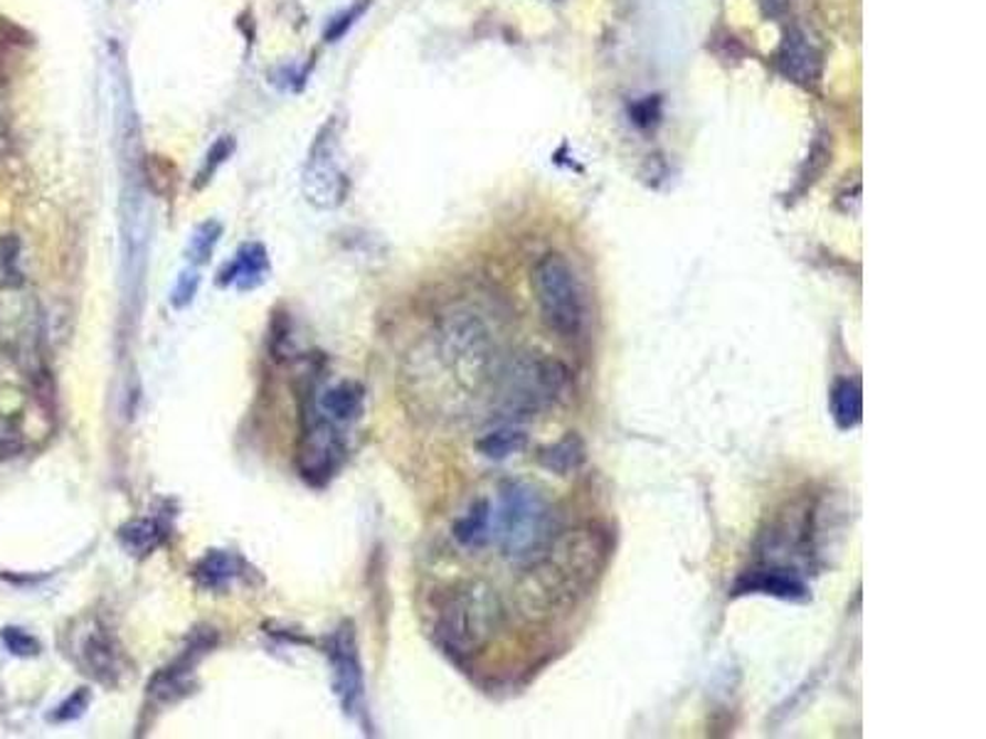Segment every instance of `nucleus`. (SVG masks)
I'll return each instance as SVG.
<instances>
[{
  "label": "nucleus",
  "instance_id": "4",
  "mask_svg": "<svg viewBox=\"0 0 986 739\" xmlns=\"http://www.w3.org/2000/svg\"><path fill=\"white\" fill-rule=\"evenodd\" d=\"M567 390V370L538 352L521 356L503 372L501 400L511 412H541L553 407Z\"/></svg>",
  "mask_w": 986,
  "mask_h": 739
},
{
  "label": "nucleus",
  "instance_id": "13",
  "mask_svg": "<svg viewBox=\"0 0 986 739\" xmlns=\"http://www.w3.org/2000/svg\"><path fill=\"white\" fill-rule=\"evenodd\" d=\"M831 414L841 430H853L861 424L863 398L856 380H839L831 390Z\"/></svg>",
  "mask_w": 986,
  "mask_h": 739
},
{
  "label": "nucleus",
  "instance_id": "14",
  "mask_svg": "<svg viewBox=\"0 0 986 739\" xmlns=\"http://www.w3.org/2000/svg\"><path fill=\"white\" fill-rule=\"evenodd\" d=\"M491 530V506L486 500H479L469 508L464 518H459L454 525V538L464 548H481L489 542Z\"/></svg>",
  "mask_w": 986,
  "mask_h": 739
},
{
  "label": "nucleus",
  "instance_id": "26",
  "mask_svg": "<svg viewBox=\"0 0 986 739\" xmlns=\"http://www.w3.org/2000/svg\"><path fill=\"white\" fill-rule=\"evenodd\" d=\"M3 154H8V136L3 131V126H0V156Z\"/></svg>",
  "mask_w": 986,
  "mask_h": 739
},
{
  "label": "nucleus",
  "instance_id": "15",
  "mask_svg": "<svg viewBox=\"0 0 986 739\" xmlns=\"http://www.w3.org/2000/svg\"><path fill=\"white\" fill-rule=\"evenodd\" d=\"M234 572H238V567H234V557L228 555V552H220V550L208 552L196 564V570H192V574H196V580L202 587H208V589L224 587L232 580Z\"/></svg>",
  "mask_w": 986,
  "mask_h": 739
},
{
  "label": "nucleus",
  "instance_id": "1",
  "mask_svg": "<svg viewBox=\"0 0 986 739\" xmlns=\"http://www.w3.org/2000/svg\"><path fill=\"white\" fill-rule=\"evenodd\" d=\"M496 530L503 557L513 562H528L550 542L555 513L548 498L533 484L511 481L501 488Z\"/></svg>",
  "mask_w": 986,
  "mask_h": 739
},
{
  "label": "nucleus",
  "instance_id": "2",
  "mask_svg": "<svg viewBox=\"0 0 986 739\" xmlns=\"http://www.w3.org/2000/svg\"><path fill=\"white\" fill-rule=\"evenodd\" d=\"M499 619V599L486 584H459L439 606L437 636L444 648L459 653V656H471L489 644Z\"/></svg>",
  "mask_w": 986,
  "mask_h": 739
},
{
  "label": "nucleus",
  "instance_id": "11",
  "mask_svg": "<svg viewBox=\"0 0 986 739\" xmlns=\"http://www.w3.org/2000/svg\"><path fill=\"white\" fill-rule=\"evenodd\" d=\"M82 661L84 666H87V673H92L96 680L114 683L122 673L119 651H116L114 641L102 634V631H92V634L84 638Z\"/></svg>",
  "mask_w": 986,
  "mask_h": 739
},
{
  "label": "nucleus",
  "instance_id": "17",
  "mask_svg": "<svg viewBox=\"0 0 986 739\" xmlns=\"http://www.w3.org/2000/svg\"><path fill=\"white\" fill-rule=\"evenodd\" d=\"M122 542L128 552L148 555L164 542V530L154 520H134L122 528Z\"/></svg>",
  "mask_w": 986,
  "mask_h": 739
},
{
  "label": "nucleus",
  "instance_id": "16",
  "mask_svg": "<svg viewBox=\"0 0 986 739\" xmlns=\"http://www.w3.org/2000/svg\"><path fill=\"white\" fill-rule=\"evenodd\" d=\"M541 462L545 468L557 471V474H570L577 466L585 462V444L577 436H565L563 442H557L555 446L545 448L541 454Z\"/></svg>",
  "mask_w": 986,
  "mask_h": 739
},
{
  "label": "nucleus",
  "instance_id": "25",
  "mask_svg": "<svg viewBox=\"0 0 986 739\" xmlns=\"http://www.w3.org/2000/svg\"><path fill=\"white\" fill-rule=\"evenodd\" d=\"M767 3V8L772 10V13L775 15H782V13H787V10L795 6V0H765Z\"/></svg>",
  "mask_w": 986,
  "mask_h": 739
},
{
  "label": "nucleus",
  "instance_id": "22",
  "mask_svg": "<svg viewBox=\"0 0 986 739\" xmlns=\"http://www.w3.org/2000/svg\"><path fill=\"white\" fill-rule=\"evenodd\" d=\"M230 154H232V141H228V138H222V141L212 146V151L208 154V160H206V168L200 170V186L208 183L210 176L216 173V168L222 166L224 158H228Z\"/></svg>",
  "mask_w": 986,
  "mask_h": 739
},
{
  "label": "nucleus",
  "instance_id": "20",
  "mask_svg": "<svg viewBox=\"0 0 986 739\" xmlns=\"http://www.w3.org/2000/svg\"><path fill=\"white\" fill-rule=\"evenodd\" d=\"M3 641L10 648V653H15V656H38V651H40L38 641L30 634H25L23 629H6Z\"/></svg>",
  "mask_w": 986,
  "mask_h": 739
},
{
  "label": "nucleus",
  "instance_id": "18",
  "mask_svg": "<svg viewBox=\"0 0 986 739\" xmlns=\"http://www.w3.org/2000/svg\"><path fill=\"white\" fill-rule=\"evenodd\" d=\"M525 446V434L518 430H496L479 442V452L489 458H506Z\"/></svg>",
  "mask_w": 986,
  "mask_h": 739
},
{
  "label": "nucleus",
  "instance_id": "24",
  "mask_svg": "<svg viewBox=\"0 0 986 739\" xmlns=\"http://www.w3.org/2000/svg\"><path fill=\"white\" fill-rule=\"evenodd\" d=\"M87 705H90L87 693H77V695H74V698H70L67 703L62 705L60 710H64V712H60V717H62V720H70V717H77V715H82V710H87Z\"/></svg>",
  "mask_w": 986,
  "mask_h": 739
},
{
  "label": "nucleus",
  "instance_id": "23",
  "mask_svg": "<svg viewBox=\"0 0 986 739\" xmlns=\"http://www.w3.org/2000/svg\"><path fill=\"white\" fill-rule=\"evenodd\" d=\"M198 284H200V278H198L196 272L180 276V282H178L176 292H174V304H176V306H186V304H190V302H192V296H196V292H198Z\"/></svg>",
  "mask_w": 986,
  "mask_h": 739
},
{
  "label": "nucleus",
  "instance_id": "21",
  "mask_svg": "<svg viewBox=\"0 0 986 739\" xmlns=\"http://www.w3.org/2000/svg\"><path fill=\"white\" fill-rule=\"evenodd\" d=\"M368 8V0H360L358 6H353L350 10H346V13L343 15H338V18H334L331 20V25L326 28V40L328 42H336V40H340L343 35H346V32L350 30V25L356 23V18H360L363 15V10Z\"/></svg>",
  "mask_w": 986,
  "mask_h": 739
},
{
  "label": "nucleus",
  "instance_id": "10",
  "mask_svg": "<svg viewBox=\"0 0 986 739\" xmlns=\"http://www.w3.org/2000/svg\"><path fill=\"white\" fill-rule=\"evenodd\" d=\"M270 272V256H266L262 244H244L238 252V260L228 264L220 274V284H234L242 292L254 288L264 282Z\"/></svg>",
  "mask_w": 986,
  "mask_h": 739
},
{
  "label": "nucleus",
  "instance_id": "6",
  "mask_svg": "<svg viewBox=\"0 0 986 739\" xmlns=\"http://www.w3.org/2000/svg\"><path fill=\"white\" fill-rule=\"evenodd\" d=\"M343 456H346V442H343L336 422H331L324 414H311L296 452L302 476L311 484H326L338 471Z\"/></svg>",
  "mask_w": 986,
  "mask_h": 739
},
{
  "label": "nucleus",
  "instance_id": "5",
  "mask_svg": "<svg viewBox=\"0 0 986 739\" xmlns=\"http://www.w3.org/2000/svg\"><path fill=\"white\" fill-rule=\"evenodd\" d=\"M302 188L306 200L318 210H334L348 196V178L338 160L336 134L328 126L311 148Z\"/></svg>",
  "mask_w": 986,
  "mask_h": 739
},
{
  "label": "nucleus",
  "instance_id": "9",
  "mask_svg": "<svg viewBox=\"0 0 986 739\" xmlns=\"http://www.w3.org/2000/svg\"><path fill=\"white\" fill-rule=\"evenodd\" d=\"M772 594L779 599H791V602H799V599H807L809 589L804 584L797 572L785 570V567H765V570H755L745 574L743 580L737 582L735 594Z\"/></svg>",
  "mask_w": 986,
  "mask_h": 739
},
{
  "label": "nucleus",
  "instance_id": "3",
  "mask_svg": "<svg viewBox=\"0 0 986 739\" xmlns=\"http://www.w3.org/2000/svg\"><path fill=\"white\" fill-rule=\"evenodd\" d=\"M533 292L543 324L557 338L575 340L585 328V294L573 264L563 254H545L533 270Z\"/></svg>",
  "mask_w": 986,
  "mask_h": 739
},
{
  "label": "nucleus",
  "instance_id": "7",
  "mask_svg": "<svg viewBox=\"0 0 986 739\" xmlns=\"http://www.w3.org/2000/svg\"><path fill=\"white\" fill-rule=\"evenodd\" d=\"M328 661L331 673H334V688L343 703L346 712H358L363 700V671L356 646V634H353L350 624H343L328 644Z\"/></svg>",
  "mask_w": 986,
  "mask_h": 739
},
{
  "label": "nucleus",
  "instance_id": "19",
  "mask_svg": "<svg viewBox=\"0 0 986 739\" xmlns=\"http://www.w3.org/2000/svg\"><path fill=\"white\" fill-rule=\"evenodd\" d=\"M220 234H222V228L216 220L198 224L196 232H192L190 242H188V260L192 264H206L210 260L212 250H216V244L220 242Z\"/></svg>",
  "mask_w": 986,
  "mask_h": 739
},
{
  "label": "nucleus",
  "instance_id": "8",
  "mask_svg": "<svg viewBox=\"0 0 986 739\" xmlns=\"http://www.w3.org/2000/svg\"><path fill=\"white\" fill-rule=\"evenodd\" d=\"M779 67L789 80L814 84L821 74V52L804 30H789L779 50Z\"/></svg>",
  "mask_w": 986,
  "mask_h": 739
},
{
  "label": "nucleus",
  "instance_id": "12",
  "mask_svg": "<svg viewBox=\"0 0 986 739\" xmlns=\"http://www.w3.org/2000/svg\"><path fill=\"white\" fill-rule=\"evenodd\" d=\"M363 410V390L356 382H338L328 388L318 400V412L331 422L356 420Z\"/></svg>",
  "mask_w": 986,
  "mask_h": 739
}]
</instances>
